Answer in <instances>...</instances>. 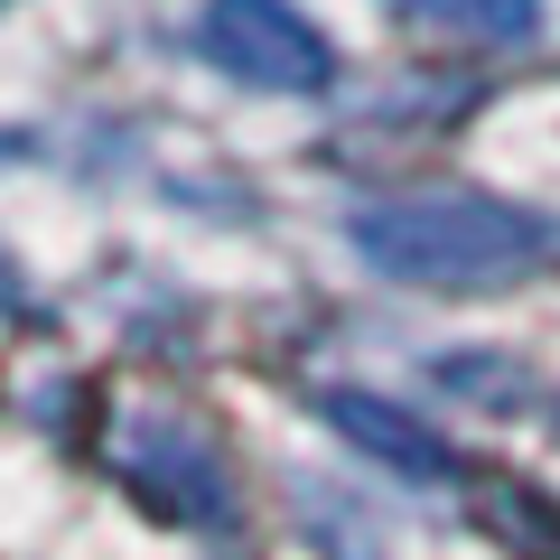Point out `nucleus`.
<instances>
[{
  "mask_svg": "<svg viewBox=\"0 0 560 560\" xmlns=\"http://www.w3.org/2000/svg\"><path fill=\"white\" fill-rule=\"evenodd\" d=\"M346 243L364 253V271L401 280V290H523L560 261V224L533 215L514 197H477V187H430V197H383L346 224Z\"/></svg>",
  "mask_w": 560,
  "mask_h": 560,
  "instance_id": "1",
  "label": "nucleus"
},
{
  "mask_svg": "<svg viewBox=\"0 0 560 560\" xmlns=\"http://www.w3.org/2000/svg\"><path fill=\"white\" fill-rule=\"evenodd\" d=\"M197 47L206 66H224L234 84H261V94H327L337 84V47L300 0H206Z\"/></svg>",
  "mask_w": 560,
  "mask_h": 560,
  "instance_id": "2",
  "label": "nucleus"
},
{
  "mask_svg": "<svg viewBox=\"0 0 560 560\" xmlns=\"http://www.w3.org/2000/svg\"><path fill=\"white\" fill-rule=\"evenodd\" d=\"M121 486H131L150 514H168V523H224V458H215V440L206 430H187L178 411H160V420H140L131 440H121Z\"/></svg>",
  "mask_w": 560,
  "mask_h": 560,
  "instance_id": "3",
  "label": "nucleus"
},
{
  "mask_svg": "<svg viewBox=\"0 0 560 560\" xmlns=\"http://www.w3.org/2000/svg\"><path fill=\"white\" fill-rule=\"evenodd\" d=\"M318 420L346 448H364L374 467H393V477H411V486H458V448H448L411 401H383V393H364V383H327Z\"/></svg>",
  "mask_w": 560,
  "mask_h": 560,
  "instance_id": "4",
  "label": "nucleus"
},
{
  "mask_svg": "<svg viewBox=\"0 0 560 560\" xmlns=\"http://www.w3.org/2000/svg\"><path fill=\"white\" fill-rule=\"evenodd\" d=\"M393 20L448 47H523L541 28V0H393Z\"/></svg>",
  "mask_w": 560,
  "mask_h": 560,
  "instance_id": "5",
  "label": "nucleus"
},
{
  "mask_svg": "<svg viewBox=\"0 0 560 560\" xmlns=\"http://www.w3.org/2000/svg\"><path fill=\"white\" fill-rule=\"evenodd\" d=\"M486 523H514L523 560H560V504H541L533 486H486Z\"/></svg>",
  "mask_w": 560,
  "mask_h": 560,
  "instance_id": "6",
  "label": "nucleus"
},
{
  "mask_svg": "<svg viewBox=\"0 0 560 560\" xmlns=\"http://www.w3.org/2000/svg\"><path fill=\"white\" fill-rule=\"evenodd\" d=\"M20 150H28V140H20V131H0V160H20Z\"/></svg>",
  "mask_w": 560,
  "mask_h": 560,
  "instance_id": "7",
  "label": "nucleus"
}]
</instances>
